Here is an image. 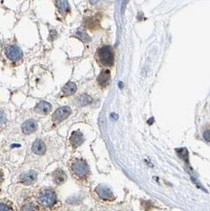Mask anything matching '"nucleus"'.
Masks as SVG:
<instances>
[{
    "label": "nucleus",
    "mask_w": 210,
    "mask_h": 211,
    "mask_svg": "<svg viewBox=\"0 0 210 211\" xmlns=\"http://www.w3.org/2000/svg\"><path fill=\"white\" fill-rule=\"evenodd\" d=\"M36 199L38 203L44 207H51L57 202L56 192L50 188H45L40 191Z\"/></svg>",
    "instance_id": "1"
},
{
    "label": "nucleus",
    "mask_w": 210,
    "mask_h": 211,
    "mask_svg": "<svg viewBox=\"0 0 210 211\" xmlns=\"http://www.w3.org/2000/svg\"><path fill=\"white\" fill-rule=\"evenodd\" d=\"M71 172L75 177L78 179H84L89 173V168L85 161L82 159H75L70 165Z\"/></svg>",
    "instance_id": "2"
},
{
    "label": "nucleus",
    "mask_w": 210,
    "mask_h": 211,
    "mask_svg": "<svg viewBox=\"0 0 210 211\" xmlns=\"http://www.w3.org/2000/svg\"><path fill=\"white\" fill-rule=\"evenodd\" d=\"M100 62L105 67H110L114 63V54L110 46H104L98 51Z\"/></svg>",
    "instance_id": "3"
},
{
    "label": "nucleus",
    "mask_w": 210,
    "mask_h": 211,
    "mask_svg": "<svg viewBox=\"0 0 210 211\" xmlns=\"http://www.w3.org/2000/svg\"><path fill=\"white\" fill-rule=\"evenodd\" d=\"M71 112H72V111L70 108L67 106L60 107L54 112L53 115H52V121L56 124L59 123L63 122V120H65L66 119H67L70 115Z\"/></svg>",
    "instance_id": "4"
},
{
    "label": "nucleus",
    "mask_w": 210,
    "mask_h": 211,
    "mask_svg": "<svg viewBox=\"0 0 210 211\" xmlns=\"http://www.w3.org/2000/svg\"><path fill=\"white\" fill-rule=\"evenodd\" d=\"M6 56L13 62H17L22 58L23 53L22 49L17 45H8L5 48Z\"/></svg>",
    "instance_id": "5"
},
{
    "label": "nucleus",
    "mask_w": 210,
    "mask_h": 211,
    "mask_svg": "<svg viewBox=\"0 0 210 211\" xmlns=\"http://www.w3.org/2000/svg\"><path fill=\"white\" fill-rule=\"evenodd\" d=\"M96 192L99 195L100 198L105 200H111L114 199L113 193L108 187L105 185H99L96 188Z\"/></svg>",
    "instance_id": "6"
},
{
    "label": "nucleus",
    "mask_w": 210,
    "mask_h": 211,
    "mask_svg": "<svg viewBox=\"0 0 210 211\" xmlns=\"http://www.w3.org/2000/svg\"><path fill=\"white\" fill-rule=\"evenodd\" d=\"M37 173L35 171H29L23 173L20 176V182L25 185H30L36 181Z\"/></svg>",
    "instance_id": "7"
},
{
    "label": "nucleus",
    "mask_w": 210,
    "mask_h": 211,
    "mask_svg": "<svg viewBox=\"0 0 210 211\" xmlns=\"http://www.w3.org/2000/svg\"><path fill=\"white\" fill-rule=\"evenodd\" d=\"M37 127H38V124L36 120L33 119H29L22 124V129L24 134H29L36 131Z\"/></svg>",
    "instance_id": "8"
},
{
    "label": "nucleus",
    "mask_w": 210,
    "mask_h": 211,
    "mask_svg": "<svg viewBox=\"0 0 210 211\" xmlns=\"http://www.w3.org/2000/svg\"><path fill=\"white\" fill-rule=\"evenodd\" d=\"M51 109H52V106L51 104L44 101H40L34 108V111L41 115L48 114L51 111Z\"/></svg>",
    "instance_id": "9"
},
{
    "label": "nucleus",
    "mask_w": 210,
    "mask_h": 211,
    "mask_svg": "<svg viewBox=\"0 0 210 211\" xmlns=\"http://www.w3.org/2000/svg\"><path fill=\"white\" fill-rule=\"evenodd\" d=\"M85 138L82 133L78 131H75L71 134L70 137V142L74 147H78L84 142Z\"/></svg>",
    "instance_id": "10"
},
{
    "label": "nucleus",
    "mask_w": 210,
    "mask_h": 211,
    "mask_svg": "<svg viewBox=\"0 0 210 211\" xmlns=\"http://www.w3.org/2000/svg\"><path fill=\"white\" fill-rule=\"evenodd\" d=\"M32 151L37 155H42L44 154V152L46 151V146L41 139H36V141L32 143Z\"/></svg>",
    "instance_id": "11"
},
{
    "label": "nucleus",
    "mask_w": 210,
    "mask_h": 211,
    "mask_svg": "<svg viewBox=\"0 0 210 211\" xmlns=\"http://www.w3.org/2000/svg\"><path fill=\"white\" fill-rule=\"evenodd\" d=\"M52 176H53L54 183L58 185H61L66 180V175L65 172L61 168L56 169L53 173Z\"/></svg>",
    "instance_id": "12"
},
{
    "label": "nucleus",
    "mask_w": 210,
    "mask_h": 211,
    "mask_svg": "<svg viewBox=\"0 0 210 211\" xmlns=\"http://www.w3.org/2000/svg\"><path fill=\"white\" fill-rule=\"evenodd\" d=\"M110 78H111L110 71H109L108 70H104L100 74V75L98 76V78H97V81H98V83H99L100 86L106 87L109 84Z\"/></svg>",
    "instance_id": "13"
},
{
    "label": "nucleus",
    "mask_w": 210,
    "mask_h": 211,
    "mask_svg": "<svg viewBox=\"0 0 210 211\" xmlns=\"http://www.w3.org/2000/svg\"><path fill=\"white\" fill-rule=\"evenodd\" d=\"M56 4L58 7V11L63 16H65L66 15H67L68 13L70 12V4L67 1H57V2H56Z\"/></svg>",
    "instance_id": "14"
},
{
    "label": "nucleus",
    "mask_w": 210,
    "mask_h": 211,
    "mask_svg": "<svg viewBox=\"0 0 210 211\" xmlns=\"http://www.w3.org/2000/svg\"><path fill=\"white\" fill-rule=\"evenodd\" d=\"M76 91H77V86L72 82H67L63 88V93L65 96L74 95L76 93Z\"/></svg>",
    "instance_id": "15"
},
{
    "label": "nucleus",
    "mask_w": 210,
    "mask_h": 211,
    "mask_svg": "<svg viewBox=\"0 0 210 211\" xmlns=\"http://www.w3.org/2000/svg\"><path fill=\"white\" fill-rule=\"evenodd\" d=\"M92 102V98L90 97L87 94H82L80 95L79 96H77L76 99V103L78 106L82 107V106H85L89 104Z\"/></svg>",
    "instance_id": "16"
},
{
    "label": "nucleus",
    "mask_w": 210,
    "mask_h": 211,
    "mask_svg": "<svg viewBox=\"0 0 210 211\" xmlns=\"http://www.w3.org/2000/svg\"><path fill=\"white\" fill-rule=\"evenodd\" d=\"M75 36H77V38H79L80 40H82L84 42H89L91 41L90 36L88 35L85 32L82 31V30H78V31L75 33Z\"/></svg>",
    "instance_id": "17"
},
{
    "label": "nucleus",
    "mask_w": 210,
    "mask_h": 211,
    "mask_svg": "<svg viewBox=\"0 0 210 211\" xmlns=\"http://www.w3.org/2000/svg\"><path fill=\"white\" fill-rule=\"evenodd\" d=\"M178 154H179V157H180L183 160L186 161V162H188L189 155L187 149H186V148H181V149H178Z\"/></svg>",
    "instance_id": "18"
},
{
    "label": "nucleus",
    "mask_w": 210,
    "mask_h": 211,
    "mask_svg": "<svg viewBox=\"0 0 210 211\" xmlns=\"http://www.w3.org/2000/svg\"><path fill=\"white\" fill-rule=\"evenodd\" d=\"M22 211H38V207L33 203H27L23 206Z\"/></svg>",
    "instance_id": "19"
},
{
    "label": "nucleus",
    "mask_w": 210,
    "mask_h": 211,
    "mask_svg": "<svg viewBox=\"0 0 210 211\" xmlns=\"http://www.w3.org/2000/svg\"><path fill=\"white\" fill-rule=\"evenodd\" d=\"M0 211H12V208L9 204L0 202Z\"/></svg>",
    "instance_id": "20"
},
{
    "label": "nucleus",
    "mask_w": 210,
    "mask_h": 211,
    "mask_svg": "<svg viewBox=\"0 0 210 211\" xmlns=\"http://www.w3.org/2000/svg\"><path fill=\"white\" fill-rule=\"evenodd\" d=\"M6 123V117L5 113L3 111L0 110V127H3Z\"/></svg>",
    "instance_id": "21"
},
{
    "label": "nucleus",
    "mask_w": 210,
    "mask_h": 211,
    "mask_svg": "<svg viewBox=\"0 0 210 211\" xmlns=\"http://www.w3.org/2000/svg\"><path fill=\"white\" fill-rule=\"evenodd\" d=\"M56 36H57V33H56V31L53 30V31L50 32V35H49V40L52 41V40H54V39L56 38Z\"/></svg>",
    "instance_id": "22"
},
{
    "label": "nucleus",
    "mask_w": 210,
    "mask_h": 211,
    "mask_svg": "<svg viewBox=\"0 0 210 211\" xmlns=\"http://www.w3.org/2000/svg\"><path fill=\"white\" fill-rule=\"evenodd\" d=\"M204 138H205L206 141L210 142V131H206L204 133Z\"/></svg>",
    "instance_id": "23"
},
{
    "label": "nucleus",
    "mask_w": 210,
    "mask_h": 211,
    "mask_svg": "<svg viewBox=\"0 0 210 211\" xmlns=\"http://www.w3.org/2000/svg\"><path fill=\"white\" fill-rule=\"evenodd\" d=\"M2 180H3V175H2V173L0 172V183L2 182Z\"/></svg>",
    "instance_id": "24"
},
{
    "label": "nucleus",
    "mask_w": 210,
    "mask_h": 211,
    "mask_svg": "<svg viewBox=\"0 0 210 211\" xmlns=\"http://www.w3.org/2000/svg\"><path fill=\"white\" fill-rule=\"evenodd\" d=\"M112 115V116H113V117L116 118V119H117V118H118V115H115V113H112V115Z\"/></svg>",
    "instance_id": "25"
}]
</instances>
